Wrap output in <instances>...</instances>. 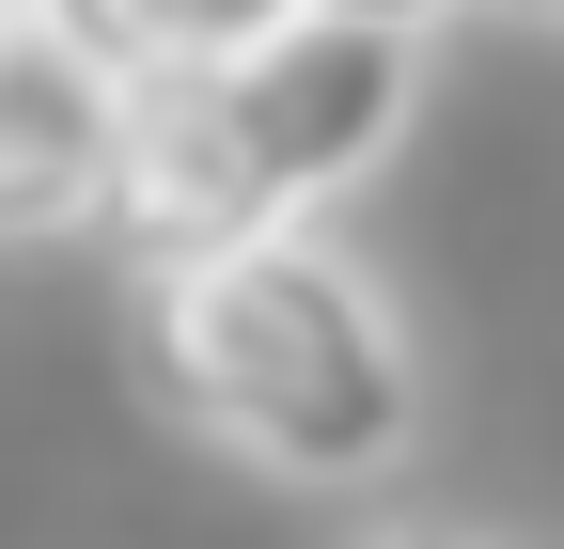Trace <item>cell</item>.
Here are the masks:
<instances>
[{
	"label": "cell",
	"mask_w": 564,
	"mask_h": 549,
	"mask_svg": "<svg viewBox=\"0 0 564 549\" xmlns=\"http://www.w3.org/2000/svg\"><path fill=\"white\" fill-rule=\"evenodd\" d=\"M141 63L79 17V0H0V236H95L110 158H126Z\"/></svg>",
	"instance_id": "3"
},
{
	"label": "cell",
	"mask_w": 564,
	"mask_h": 549,
	"mask_svg": "<svg viewBox=\"0 0 564 549\" xmlns=\"http://www.w3.org/2000/svg\"><path fill=\"white\" fill-rule=\"evenodd\" d=\"M141 377L204 455L314 503H361L423 455V346L329 220H267L141 267Z\"/></svg>",
	"instance_id": "1"
},
{
	"label": "cell",
	"mask_w": 564,
	"mask_h": 549,
	"mask_svg": "<svg viewBox=\"0 0 564 549\" xmlns=\"http://www.w3.org/2000/svg\"><path fill=\"white\" fill-rule=\"evenodd\" d=\"M408 110H423V32L282 0L251 47L141 79L95 236L126 267H173V251H220V236H267V220H329L408 142Z\"/></svg>",
	"instance_id": "2"
},
{
	"label": "cell",
	"mask_w": 564,
	"mask_h": 549,
	"mask_svg": "<svg viewBox=\"0 0 564 549\" xmlns=\"http://www.w3.org/2000/svg\"><path fill=\"white\" fill-rule=\"evenodd\" d=\"M314 17H377V32H440L455 0H314Z\"/></svg>",
	"instance_id": "6"
},
{
	"label": "cell",
	"mask_w": 564,
	"mask_h": 549,
	"mask_svg": "<svg viewBox=\"0 0 564 549\" xmlns=\"http://www.w3.org/2000/svg\"><path fill=\"white\" fill-rule=\"evenodd\" d=\"M345 549H486L470 518H377V534H345Z\"/></svg>",
	"instance_id": "5"
},
{
	"label": "cell",
	"mask_w": 564,
	"mask_h": 549,
	"mask_svg": "<svg viewBox=\"0 0 564 549\" xmlns=\"http://www.w3.org/2000/svg\"><path fill=\"white\" fill-rule=\"evenodd\" d=\"M502 17H533V32H564V0H502Z\"/></svg>",
	"instance_id": "7"
},
{
	"label": "cell",
	"mask_w": 564,
	"mask_h": 549,
	"mask_svg": "<svg viewBox=\"0 0 564 549\" xmlns=\"http://www.w3.org/2000/svg\"><path fill=\"white\" fill-rule=\"evenodd\" d=\"M79 17L141 63V79H173V63H220V47H251L282 0H79Z\"/></svg>",
	"instance_id": "4"
}]
</instances>
